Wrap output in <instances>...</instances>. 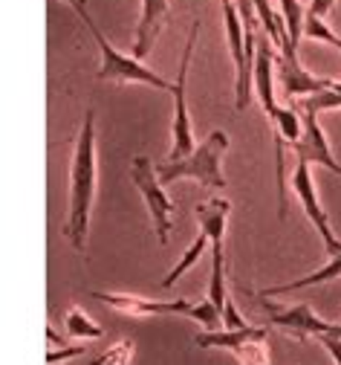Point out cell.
<instances>
[{"label": "cell", "instance_id": "obj_27", "mask_svg": "<svg viewBox=\"0 0 341 365\" xmlns=\"http://www.w3.org/2000/svg\"><path fill=\"white\" fill-rule=\"evenodd\" d=\"M330 47H335V50H341V38H338V35H332V41H330Z\"/></svg>", "mask_w": 341, "mask_h": 365}, {"label": "cell", "instance_id": "obj_28", "mask_svg": "<svg viewBox=\"0 0 341 365\" xmlns=\"http://www.w3.org/2000/svg\"><path fill=\"white\" fill-rule=\"evenodd\" d=\"M223 4H226V0H223Z\"/></svg>", "mask_w": 341, "mask_h": 365}, {"label": "cell", "instance_id": "obj_12", "mask_svg": "<svg viewBox=\"0 0 341 365\" xmlns=\"http://www.w3.org/2000/svg\"><path fill=\"white\" fill-rule=\"evenodd\" d=\"M165 21H168V0H142V15H139L136 43H133V56L139 61L151 53L154 41L159 38Z\"/></svg>", "mask_w": 341, "mask_h": 365}, {"label": "cell", "instance_id": "obj_7", "mask_svg": "<svg viewBox=\"0 0 341 365\" xmlns=\"http://www.w3.org/2000/svg\"><path fill=\"white\" fill-rule=\"evenodd\" d=\"M289 182H292V192L298 195V200H301V206H304V215L310 217V223L318 230V235H321V244H324L327 255H330V258H335V255L341 252V241L335 238L332 226H330V217H327V212H324V209H321V203H318L310 163H301V160H298V165H295V171H292Z\"/></svg>", "mask_w": 341, "mask_h": 365}, {"label": "cell", "instance_id": "obj_19", "mask_svg": "<svg viewBox=\"0 0 341 365\" xmlns=\"http://www.w3.org/2000/svg\"><path fill=\"white\" fill-rule=\"evenodd\" d=\"M67 334L75 336V339H102L105 336V331L95 325L81 307H73L67 313Z\"/></svg>", "mask_w": 341, "mask_h": 365}, {"label": "cell", "instance_id": "obj_14", "mask_svg": "<svg viewBox=\"0 0 341 365\" xmlns=\"http://www.w3.org/2000/svg\"><path fill=\"white\" fill-rule=\"evenodd\" d=\"M231 203L226 197H211L194 209V217L200 223V232L209 235L211 247H223V232H226V220H229Z\"/></svg>", "mask_w": 341, "mask_h": 365}, {"label": "cell", "instance_id": "obj_23", "mask_svg": "<svg viewBox=\"0 0 341 365\" xmlns=\"http://www.w3.org/2000/svg\"><path fill=\"white\" fill-rule=\"evenodd\" d=\"M84 354V345H73V348H61V351H50L46 354V362L50 365H58V362H67L73 356H81Z\"/></svg>", "mask_w": 341, "mask_h": 365}, {"label": "cell", "instance_id": "obj_17", "mask_svg": "<svg viewBox=\"0 0 341 365\" xmlns=\"http://www.w3.org/2000/svg\"><path fill=\"white\" fill-rule=\"evenodd\" d=\"M209 244H211V241H209V235H206V232H200L197 238H194V244H191V247L185 250L182 261H179L177 267H171V272H168V276L162 279V287H174V284H177V282H179V279L185 276V269H191L194 264L200 261V255H203V250H206Z\"/></svg>", "mask_w": 341, "mask_h": 365}, {"label": "cell", "instance_id": "obj_24", "mask_svg": "<svg viewBox=\"0 0 341 365\" xmlns=\"http://www.w3.org/2000/svg\"><path fill=\"white\" fill-rule=\"evenodd\" d=\"M318 342H321V345H324V351L332 356V362H335V365H341V339H338V336L324 334V336H318Z\"/></svg>", "mask_w": 341, "mask_h": 365}, {"label": "cell", "instance_id": "obj_2", "mask_svg": "<svg viewBox=\"0 0 341 365\" xmlns=\"http://www.w3.org/2000/svg\"><path fill=\"white\" fill-rule=\"evenodd\" d=\"M61 4H70V6L78 12V18L87 24V29L93 32L95 43H99V53H102V70H99V78H102V81H119V84L142 81V84H154L157 90H168V93L174 90L171 81H165L162 76H157L154 70H148L136 56H125V53H119V50L113 47V43L107 41V35L102 32V26L95 24V18L90 15L87 0H61Z\"/></svg>", "mask_w": 341, "mask_h": 365}, {"label": "cell", "instance_id": "obj_20", "mask_svg": "<svg viewBox=\"0 0 341 365\" xmlns=\"http://www.w3.org/2000/svg\"><path fill=\"white\" fill-rule=\"evenodd\" d=\"M182 316L194 319V322H200L206 331H217L220 322H223V313H220L209 299H203V302H188V307H185Z\"/></svg>", "mask_w": 341, "mask_h": 365}, {"label": "cell", "instance_id": "obj_4", "mask_svg": "<svg viewBox=\"0 0 341 365\" xmlns=\"http://www.w3.org/2000/svg\"><path fill=\"white\" fill-rule=\"evenodd\" d=\"M223 21H226V38L229 53L234 58V108L246 110L255 93V53H258V35L252 26H243L234 0L223 4Z\"/></svg>", "mask_w": 341, "mask_h": 365}, {"label": "cell", "instance_id": "obj_21", "mask_svg": "<svg viewBox=\"0 0 341 365\" xmlns=\"http://www.w3.org/2000/svg\"><path fill=\"white\" fill-rule=\"evenodd\" d=\"M130 359H133V342H119V345H113L105 356H99L93 365H130Z\"/></svg>", "mask_w": 341, "mask_h": 365}, {"label": "cell", "instance_id": "obj_5", "mask_svg": "<svg viewBox=\"0 0 341 365\" xmlns=\"http://www.w3.org/2000/svg\"><path fill=\"white\" fill-rule=\"evenodd\" d=\"M130 180L136 182L139 195L145 197V206H148V212H151V217H154L157 241L165 247V244L171 241L174 206H171V200H168V195H165V189H162V180H159V174H157V165H154L148 157H145V154L133 157V163H130Z\"/></svg>", "mask_w": 341, "mask_h": 365}, {"label": "cell", "instance_id": "obj_6", "mask_svg": "<svg viewBox=\"0 0 341 365\" xmlns=\"http://www.w3.org/2000/svg\"><path fill=\"white\" fill-rule=\"evenodd\" d=\"M197 32H200V21H194L185 50H182V61H179V73H177V84L171 90L174 96V145L168 151V163H177L182 157H188L194 148V128H191V113H188V102H185V78H188V67H191V56H194V43H197Z\"/></svg>", "mask_w": 341, "mask_h": 365}, {"label": "cell", "instance_id": "obj_25", "mask_svg": "<svg viewBox=\"0 0 341 365\" xmlns=\"http://www.w3.org/2000/svg\"><path fill=\"white\" fill-rule=\"evenodd\" d=\"M332 4H335V0H310V15L327 18L332 12Z\"/></svg>", "mask_w": 341, "mask_h": 365}, {"label": "cell", "instance_id": "obj_9", "mask_svg": "<svg viewBox=\"0 0 341 365\" xmlns=\"http://www.w3.org/2000/svg\"><path fill=\"white\" fill-rule=\"evenodd\" d=\"M301 119H304V133H301V140L292 145L295 157H298L301 163H310V165H313V163H315V165H324V168H330L332 174L341 177V163L332 157L330 143H327V136H324V130H321L315 113H304V110H301Z\"/></svg>", "mask_w": 341, "mask_h": 365}, {"label": "cell", "instance_id": "obj_11", "mask_svg": "<svg viewBox=\"0 0 341 365\" xmlns=\"http://www.w3.org/2000/svg\"><path fill=\"white\" fill-rule=\"evenodd\" d=\"M93 299L105 302L107 307L127 313V316H154V313H185L188 299H174V302H157V299H142V296H125V293H90Z\"/></svg>", "mask_w": 341, "mask_h": 365}, {"label": "cell", "instance_id": "obj_18", "mask_svg": "<svg viewBox=\"0 0 341 365\" xmlns=\"http://www.w3.org/2000/svg\"><path fill=\"white\" fill-rule=\"evenodd\" d=\"M255 9H258V18L266 29V38L275 43L278 50H283V43H286V26H283V18L275 15V9L269 6V0H255Z\"/></svg>", "mask_w": 341, "mask_h": 365}, {"label": "cell", "instance_id": "obj_15", "mask_svg": "<svg viewBox=\"0 0 341 365\" xmlns=\"http://www.w3.org/2000/svg\"><path fill=\"white\" fill-rule=\"evenodd\" d=\"M338 276H341V252H338L335 258H330L321 269L310 272V276H304V279H298V282H289V284H278V287L258 290L255 296H261V299H275V296H286V293H295V290H307V287H315V284H327V282H332V279H338Z\"/></svg>", "mask_w": 341, "mask_h": 365}, {"label": "cell", "instance_id": "obj_1", "mask_svg": "<svg viewBox=\"0 0 341 365\" xmlns=\"http://www.w3.org/2000/svg\"><path fill=\"white\" fill-rule=\"evenodd\" d=\"M93 195H95V116L90 108L84 110V125L75 143V157L70 171V212L64 223V235L78 252H84L87 247Z\"/></svg>", "mask_w": 341, "mask_h": 365}, {"label": "cell", "instance_id": "obj_29", "mask_svg": "<svg viewBox=\"0 0 341 365\" xmlns=\"http://www.w3.org/2000/svg\"><path fill=\"white\" fill-rule=\"evenodd\" d=\"M220 4H223V0H220Z\"/></svg>", "mask_w": 341, "mask_h": 365}, {"label": "cell", "instance_id": "obj_13", "mask_svg": "<svg viewBox=\"0 0 341 365\" xmlns=\"http://www.w3.org/2000/svg\"><path fill=\"white\" fill-rule=\"evenodd\" d=\"M269 339V331L266 328H243V331H206V334H197L194 336V342H197L200 348H220V351H231L234 356L243 351V348H249L255 342H266Z\"/></svg>", "mask_w": 341, "mask_h": 365}, {"label": "cell", "instance_id": "obj_8", "mask_svg": "<svg viewBox=\"0 0 341 365\" xmlns=\"http://www.w3.org/2000/svg\"><path fill=\"white\" fill-rule=\"evenodd\" d=\"M258 302L266 307V316H269V325L298 336V339H307V336H324L332 331V322H324L321 316H315V310L310 304H292V307H278L266 299L258 296Z\"/></svg>", "mask_w": 341, "mask_h": 365}, {"label": "cell", "instance_id": "obj_26", "mask_svg": "<svg viewBox=\"0 0 341 365\" xmlns=\"http://www.w3.org/2000/svg\"><path fill=\"white\" fill-rule=\"evenodd\" d=\"M330 336H338V339H341V325H335V322H332V331H330Z\"/></svg>", "mask_w": 341, "mask_h": 365}, {"label": "cell", "instance_id": "obj_10", "mask_svg": "<svg viewBox=\"0 0 341 365\" xmlns=\"http://www.w3.org/2000/svg\"><path fill=\"white\" fill-rule=\"evenodd\" d=\"M275 70H278V76H280V87H283V93L289 96V102L298 99V96L307 99V96L318 93V90H324L327 81H330V78H315V76H310V73L301 67L298 58H286L280 50L275 53Z\"/></svg>", "mask_w": 341, "mask_h": 365}, {"label": "cell", "instance_id": "obj_3", "mask_svg": "<svg viewBox=\"0 0 341 365\" xmlns=\"http://www.w3.org/2000/svg\"><path fill=\"white\" fill-rule=\"evenodd\" d=\"M226 148H229V133L226 130H211L188 157H182L177 163H168V160L159 163L157 174H159L162 182L191 177V180H197L200 186L226 189V177H223V168H220V160H223Z\"/></svg>", "mask_w": 341, "mask_h": 365}, {"label": "cell", "instance_id": "obj_16", "mask_svg": "<svg viewBox=\"0 0 341 365\" xmlns=\"http://www.w3.org/2000/svg\"><path fill=\"white\" fill-rule=\"evenodd\" d=\"M280 4V18H283V26H286V43H283V56L286 58H298V38L304 32V6L298 0H278Z\"/></svg>", "mask_w": 341, "mask_h": 365}, {"label": "cell", "instance_id": "obj_22", "mask_svg": "<svg viewBox=\"0 0 341 365\" xmlns=\"http://www.w3.org/2000/svg\"><path fill=\"white\" fill-rule=\"evenodd\" d=\"M223 325H226V331H243V328H249L246 319H243V316L237 313V307H234L231 296H229V302H226V307H223Z\"/></svg>", "mask_w": 341, "mask_h": 365}]
</instances>
